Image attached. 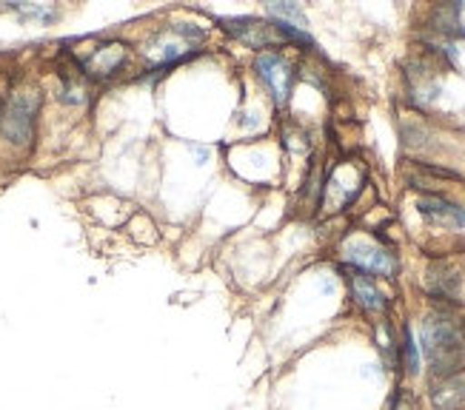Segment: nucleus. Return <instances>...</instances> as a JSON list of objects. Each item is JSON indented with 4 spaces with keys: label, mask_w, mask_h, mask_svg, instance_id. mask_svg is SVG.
I'll use <instances>...</instances> for the list:
<instances>
[{
    "label": "nucleus",
    "mask_w": 465,
    "mask_h": 410,
    "mask_svg": "<svg viewBox=\"0 0 465 410\" xmlns=\"http://www.w3.org/2000/svg\"><path fill=\"white\" fill-rule=\"evenodd\" d=\"M269 15L274 20H280V24H289V26H297V29L306 26V20H302V12H300L297 4H269Z\"/></svg>",
    "instance_id": "obj_11"
},
{
    "label": "nucleus",
    "mask_w": 465,
    "mask_h": 410,
    "mask_svg": "<svg viewBox=\"0 0 465 410\" xmlns=\"http://www.w3.org/2000/svg\"><path fill=\"white\" fill-rule=\"evenodd\" d=\"M254 69H257L262 83L269 86V92L274 94L277 106H282V102H286L289 94H292V80H294L289 60L282 54H277V52H260L257 60H254Z\"/></svg>",
    "instance_id": "obj_4"
},
{
    "label": "nucleus",
    "mask_w": 465,
    "mask_h": 410,
    "mask_svg": "<svg viewBox=\"0 0 465 410\" xmlns=\"http://www.w3.org/2000/svg\"><path fill=\"white\" fill-rule=\"evenodd\" d=\"M431 407L434 410H465V379L446 376L431 382Z\"/></svg>",
    "instance_id": "obj_10"
},
{
    "label": "nucleus",
    "mask_w": 465,
    "mask_h": 410,
    "mask_svg": "<svg viewBox=\"0 0 465 410\" xmlns=\"http://www.w3.org/2000/svg\"><path fill=\"white\" fill-rule=\"evenodd\" d=\"M126 57H129V49L124 44H106V46L94 49L80 66H84V72L89 77H112L114 72L124 69Z\"/></svg>",
    "instance_id": "obj_8"
},
{
    "label": "nucleus",
    "mask_w": 465,
    "mask_h": 410,
    "mask_svg": "<svg viewBox=\"0 0 465 410\" xmlns=\"http://www.w3.org/2000/svg\"><path fill=\"white\" fill-rule=\"evenodd\" d=\"M223 29L229 34H234L237 40H242L246 46L252 49H266L277 40V29L274 24H262V20H254V17H232V20H223Z\"/></svg>",
    "instance_id": "obj_7"
},
{
    "label": "nucleus",
    "mask_w": 465,
    "mask_h": 410,
    "mask_svg": "<svg viewBox=\"0 0 465 410\" xmlns=\"http://www.w3.org/2000/svg\"><path fill=\"white\" fill-rule=\"evenodd\" d=\"M417 211L426 217L431 225H440V229H465V209L460 202L442 197L437 191H429L417 200Z\"/></svg>",
    "instance_id": "obj_5"
},
{
    "label": "nucleus",
    "mask_w": 465,
    "mask_h": 410,
    "mask_svg": "<svg viewBox=\"0 0 465 410\" xmlns=\"http://www.w3.org/2000/svg\"><path fill=\"white\" fill-rule=\"evenodd\" d=\"M342 257H346L349 265H354V271H362L369 277H394L397 271V259L394 254H389L382 245L371 242V239H349L342 245Z\"/></svg>",
    "instance_id": "obj_3"
},
{
    "label": "nucleus",
    "mask_w": 465,
    "mask_h": 410,
    "mask_svg": "<svg viewBox=\"0 0 465 410\" xmlns=\"http://www.w3.org/2000/svg\"><path fill=\"white\" fill-rule=\"evenodd\" d=\"M349 285H351V294L357 299V305L362 308V311H369V314H382L389 308V299L386 294H382L377 288V282L369 277V274H362V271H354L349 274Z\"/></svg>",
    "instance_id": "obj_9"
},
{
    "label": "nucleus",
    "mask_w": 465,
    "mask_h": 410,
    "mask_svg": "<svg viewBox=\"0 0 465 410\" xmlns=\"http://www.w3.org/2000/svg\"><path fill=\"white\" fill-rule=\"evenodd\" d=\"M40 112L37 89H15L0 102V134L15 146H26L35 134V120Z\"/></svg>",
    "instance_id": "obj_2"
},
{
    "label": "nucleus",
    "mask_w": 465,
    "mask_h": 410,
    "mask_svg": "<svg viewBox=\"0 0 465 410\" xmlns=\"http://www.w3.org/2000/svg\"><path fill=\"white\" fill-rule=\"evenodd\" d=\"M389 410H414V407H411L409 402H406V405H397V402H391V407H389Z\"/></svg>",
    "instance_id": "obj_13"
},
{
    "label": "nucleus",
    "mask_w": 465,
    "mask_h": 410,
    "mask_svg": "<svg viewBox=\"0 0 465 410\" xmlns=\"http://www.w3.org/2000/svg\"><path fill=\"white\" fill-rule=\"evenodd\" d=\"M460 288H462V277L454 265L449 262H437L426 274V294L437 302H449L457 305L460 302Z\"/></svg>",
    "instance_id": "obj_6"
},
{
    "label": "nucleus",
    "mask_w": 465,
    "mask_h": 410,
    "mask_svg": "<svg viewBox=\"0 0 465 410\" xmlns=\"http://www.w3.org/2000/svg\"><path fill=\"white\" fill-rule=\"evenodd\" d=\"M420 342H422V354H426V359L431 365L434 379L457 376V371L462 367V359H465V351H462L465 334H462L460 319H454L449 311L429 314L422 319Z\"/></svg>",
    "instance_id": "obj_1"
},
{
    "label": "nucleus",
    "mask_w": 465,
    "mask_h": 410,
    "mask_svg": "<svg viewBox=\"0 0 465 410\" xmlns=\"http://www.w3.org/2000/svg\"><path fill=\"white\" fill-rule=\"evenodd\" d=\"M402 359H406V371L409 374L420 371V351H417V342H414L411 331H406V339H402Z\"/></svg>",
    "instance_id": "obj_12"
}]
</instances>
